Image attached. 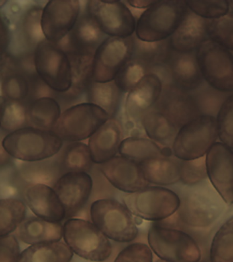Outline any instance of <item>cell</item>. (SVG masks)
Instances as JSON below:
<instances>
[{
  "instance_id": "1",
  "label": "cell",
  "mask_w": 233,
  "mask_h": 262,
  "mask_svg": "<svg viewBox=\"0 0 233 262\" xmlns=\"http://www.w3.org/2000/svg\"><path fill=\"white\" fill-rule=\"evenodd\" d=\"M63 141L53 131L42 130L33 126L8 133L2 141L6 154L14 159L25 162H38L57 155Z\"/></svg>"
},
{
  "instance_id": "2",
  "label": "cell",
  "mask_w": 233,
  "mask_h": 262,
  "mask_svg": "<svg viewBox=\"0 0 233 262\" xmlns=\"http://www.w3.org/2000/svg\"><path fill=\"white\" fill-rule=\"evenodd\" d=\"M187 10L185 1H155L137 20L136 38L147 42L168 40L181 24Z\"/></svg>"
},
{
  "instance_id": "3",
  "label": "cell",
  "mask_w": 233,
  "mask_h": 262,
  "mask_svg": "<svg viewBox=\"0 0 233 262\" xmlns=\"http://www.w3.org/2000/svg\"><path fill=\"white\" fill-rule=\"evenodd\" d=\"M218 138L216 117L202 114L178 130L172 150L181 161L200 159L206 156Z\"/></svg>"
},
{
  "instance_id": "4",
  "label": "cell",
  "mask_w": 233,
  "mask_h": 262,
  "mask_svg": "<svg viewBox=\"0 0 233 262\" xmlns=\"http://www.w3.org/2000/svg\"><path fill=\"white\" fill-rule=\"evenodd\" d=\"M34 66L41 81L53 92L64 94L71 89V61L58 44L46 39L39 43L34 51Z\"/></svg>"
},
{
  "instance_id": "5",
  "label": "cell",
  "mask_w": 233,
  "mask_h": 262,
  "mask_svg": "<svg viewBox=\"0 0 233 262\" xmlns=\"http://www.w3.org/2000/svg\"><path fill=\"white\" fill-rule=\"evenodd\" d=\"M63 228L65 244L83 259L102 262L111 255V244L93 223L84 219H69Z\"/></svg>"
},
{
  "instance_id": "6",
  "label": "cell",
  "mask_w": 233,
  "mask_h": 262,
  "mask_svg": "<svg viewBox=\"0 0 233 262\" xmlns=\"http://www.w3.org/2000/svg\"><path fill=\"white\" fill-rule=\"evenodd\" d=\"M110 118L109 115L99 106L82 102L61 112L52 131L62 141L80 142L89 139Z\"/></svg>"
},
{
  "instance_id": "7",
  "label": "cell",
  "mask_w": 233,
  "mask_h": 262,
  "mask_svg": "<svg viewBox=\"0 0 233 262\" xmlns=\"http://www.w3.org/2000/svg\"><path fill=\"white\" fill-rule=\"evenodd\" d=\"M90 217L92 223L112 241L130 243L138 235L132 213L118 201L101 199L92 203Z\"/></svg>"
},
{
  "instance_id": "8",
  "label": "cell",
  "mask_w": 233,
  "mask_h": 262,
  "mask_svg": "<svg viewBox=\"0 0 233 262\" xmlns=\"http://www.w3.org/2000/svg\"><path fill=\"white\" fill-rule=\"evenodd\" d=\"M122 200L133 215L155 222L173 216L181 205L179 196L162 186H147L138 191L124 194Z\"/></svg>"
},
{
  "instance_id": "9",
  "label": "cell",
  "mask_w": 233,
  "mask_h": 262,
  "mask_svg": "<svg viewBox=\"0 0 233 262\" xmlns=\"http://www.w3.org/2000/svg\"><path fill=\"white\" fill-rule=\"evenodd\" d=\"M148 243L163 261L199 262L201 258V251L193 237L177 229L153 225L149 230Z\"/></svg>"
},
{
  "instance_id": "10",
  "label": "cell",
  "mask_w": 233,
  "mask_h": 262,
  "mask_svg": "<svg viewBox=\"0 0 233 262\" xmlns=\"http://www.w3.org/2000/svg\"><path fill=\"white\" fill-rule=\"evenodd\" d=\"M204 81L223 93L233 92V55L230 51L208 39L196 51Z\"/></svg>"
},
{
  "instance_id": "11",
  "label": "cell",
  "mask_w": 233,
  "mask_h": 262,
  "mask_svg": "<svg viewBox=\"0 0 233 262\" xmlns=\"http://www.w3.org/2000/svg\"><path fill=\"white\" fill-rule=\"evenodd\" d=\"M85 11L108 37L129 38L134 36L136 21L124 2L90 0Z\"/></svg>"
},
{
  "instance_id": "12",
  "label": "cell",
  "mask_w": 233,
  "mask_h": 262,
  "mask_svg": "<svg viewBox=\"0 0 233 262\" xmlns=\"http://www.w3.org/2000/svg\"><path fill=\"white\" fill-rule=\"evenodd\" d=\"M134 46V36L107 37L94 53L93 81L98 83L114 81L120 70L132 59Z\"/></svg>"
},
{
  "instance_id": "13",
  "label": "cell",
  "mask_w": 233,
  "mask_h": 262,
  "mask_svg": "<svg viewBox=\"0 0 233 262\" xmlns=\"http://www.w3.org/2000/svg\"><path fill=\"white\" fill-rule=\"evenodd\" d=\"M81 14V4L77 0H54L42 8L41 26L46 40L60 42L71 32Z\"/></svg>"
},
{
  "instance_id": "14",
  "label": "cell",
  "mask_w": 233,
  "mask_h": 262,
  "mask_svg": "<svg viewBox=\"0 0 233 262\" xmlns=\"http://www.w3.org/2000/svg\"><path fill=\"white\" fill-rule=\"evenodd\" d=\"M157 75L162 80L164 85L171 84L185 91H196L201 87L204 79L198 66L196 51L177 53L172 51L167 63Z\"/></svg>"
},
{
  "instance_id": "15",
  "label": "cell",
  "mask_w": 233,
  "mask_h": 262,
  "mask_svg": "<svg viewBox=\"0 0 233 262\" xmlns=\"http://www.w3.org/2000/svg\"><path fill=\"white\" fill-rule=\"evenodd\" d=\"M205 162L211 183L226 204H233L232 149L216 142L206 154Z\"/></svg>"
},
{
  "instance_id": "16",
  "label": "cell",
  "mask_w": 233,
  "mask_h": 262,
  "mask_svg": "<svg viewBox=\"0 0 233 262\" xmlns=\"http://www.w3.org/2000/svg\"><path fill=\"white\" fill-rule=\"evenodd\" d=\"M154 108L167 116L178 130L202 115L193 94L171 84L164 85L161 97Z\"/></svg>"
},
{
  "instance_id": "17",
  "label": "cell",
  "mask_w": 233,
  "mask_h": 262,
  "mask_svg": "<svg viewBox=\"0 0 233 262\" xmlns=\"http://www.w3.org/2000/svg\"><path fill=\"white\" fill-rule=\"evenodd\" d=\"M93 180L87 172H66L53 185L65 212L71 218L79 212L91 193Z\"/></svg>"
},
{
  "instance_id": "18",
  "label": "cell",
  "mask_w": 233,
  "mask_h": 262,
  "mask_svg": "<svg viewBox=\"0 0 233 262\" xmlns=\"http://www.w3.org/2000/svg\"><path fill=\"white\" fill-rule=\"evenodd\" d=\"M164 83L155 73L147 74L127 94L125 112L132 122H140L147 113L153 110L161 97Z\"/></svg>"
},
{
  "instance_id": "19",
  "label": "cell",
  "mask_w": 233,
  "mask_h": 262,
  "mask_svg": "<svg viewBox=\"0 0 233 262\" xmlns=\"http://www.w3.org/2000/svg\"><path fill=\"white\" fill-rule=\"evenodd\" d=\"M106 38L107 36L85 10L80 14L71 32L58 45L68 55L94 56L96 51Z\"/></svg>"
},
{
  "instance_id": "20",
  "label": "cell",
  "mask_w": 233,
  "mask_h": 262,
  "mask_svg": "<svg viewBox=\"0 0 233 262\" xmlns=\"http://www.w3.org/2000/svg\"><path fill=\"white\" fill-rule=\"evenodd\" d=\"M100 169L114 187L127 193L138 191L149 185L139 164L122 156L101 164Z\"/></svg>"
},
{
  "instance_id": "21",
  "label": "cell",
  "mask_w": 233,
  "mask_h": 262,
  "mask_svg": "<svg viewBox=\"0 0 233 262\" xmlns=\"http://www.w3.org/2000/svg\"><path fill=\"white\" fill-rule=\"evenodd\" d=\"M27 206L37 217L60 222L65 218L64 208L54 189L44 184H32L25 190Z\"/></svg>"
},
{
  "instance_id": "22",
  "label": "cell",
  "mask_w": 233,
  "mask_h": 262,
  "mask_svg": "<svg viewBox=\"0 0 233 262\" xmlns=\"http://www.w3.org/2000/svg\"><path fill=\"white\" fill-rule=\"evenodd\" d=\"M206 20L188 9L177 30L169 38L172 50L177 53L196 51L208 40Z\"/></svg>"
},
{
  "instance_id": "23",
  "label": "cell",
  "mask_w": 233,
  "mask_h": 262,
  "mask_svg": "<svg viewBox=\"0 0 233 262\" xmlns=\"http://www.w3.org/2000/svg\"><path fill=\"white\" fill-rule=\"evenodd\" d=\"M122 140V125L115 118H110L89 137L92 161L101 165L116 157Z\"/></svg>"
},
{
  "instance_id": "24",
  "label": "cell",
  "mask_w": 233,
  "mask_h": 262,
  "mask_svg": "<svg viewBox=\"0 0 233 262\" xmlns=\"http://www.w3.org/2000/svg\"><path fill=\"white\" fill-rule=\"evenodd\" d=\"M16 237L26 245L59 242L63 228L59 222H52L37 216L25 219L16 229Z\"/></svg>"
},
{
  "instance_id": "25",
  "label": "cell",
  "mask_w": 233,
  "mask_h": 262,
  "mask_svg": "<svg viewBox=\"0 0 233 262\" xmlns=\"http://www.w3.org/2000/svg\"><path fill=\"white\" fill-rule=\"evenodd\" d=\"M180 219L185 224L194 227H206L216 220L218 210L208 199L199 194H192L181 202Z\"/></svg>"
},
{
  "instance_id": "26",
  "label": "cell",
  "mask_w": 233,
  "mask_h": 262,
  "mask_svg": "<svg viewBox=\"0 0 233 262\" xmlns=\"http://www.w3.org/2000/svg\"><path fill=\"white\" fill-rule=\"evenodd\" d=\"M138 164L149 183L168 186L180 180L179 163L171 158H153Z\"/></svg>"
},
{
  "instance_id": "27",
  "label": "cell",
  "mask_w": 233,
  "mask_h": 262,
  "mask_svg": "<svg viewBox=\"0 0 233 262\" xmlns=\"http://www.w3.org/2000/svg\"><path fill=\"white\" fill-rule=\"evenodd\" d=\"M73 257L66 244L52 242L30 245L20 253L17 262H69Z\"/></svg>"
},
{
  "instance_id": "28",
  "label": "cell",
  "mask_w": 233,
  "mask_h": 262,
  "mask_svg": "<svg viewBox=\"0 0 233 262\" xmlns=\"http://www.w3.org/2000/svg\"><path fill=\"white\" fill-rule=\"evenodd\" d=\"M85 94L87 102L99 106L110 118H115L120 111L123 93L113 81L106 83L92 81Z\"/></svg>"
},
{
  "instance_id": "29",
  "label": "cell",
  "mask_w": 233,
  "mask_h": 262,
  "mask_svg": "<svg viewBox=\"0 0 233 262\" xmlns=\"http://www.w3.org/2000/svg\"><path fill=\"white\" fill-rule=\"evenodd\" d=\"M141 124L151 140L165 147L173 145L178 129L162 113L153 108L143 117Z\"/></svg>"
},
{
  "instance_id": "30",
  "label": "cell",
  "mask_w": 233,
  "mask_h": 262,
  "mask_svg": "<svg viewBox=\"0 0 233 262\" xmlns=\"http://www.w3.org/2000/svg\"><path fill=\"white\" fill-rule=\"evenodd\" d=\"M61 114L60 104L51 96H41L31 103L28 120L32 126L52 131Z\"/></svg>"
},
{
  "instance_id": "31",
  "label": "cell",
  "mask_w": 233,
  "mask_h": 262,
  "mask_svg": "<svg viewBox=\"0 0 233 262\" xmlns=\"http://www.w3.org/2000/svg\"><path fill=\"white\" fill-rule=\"evenodd\" d=\"M172 51L169 39L161 42H147L138 40L134 36L132 58L142 61L152 73H156L167 63Z\"/></svg>"
},
{
  "instance_id": "32",
  "label": "cell",
  "mask_w": 233,
  "mask_h": 262,
  "mask_svg": "<svg viewBox=\"0 0 233 262\" xmlns=\"http://www.w3.org/2000/svg\"><path fill=\"white\" fill-rule=\"evenodd\" d=\"M72 67V86L63 94L65 98L75 100L85 94L93 81V59L91 55H68Z\"/></svg>"
},
{
  "instance_id": "33",
  "label": "cell",
  "mask_w": 233,
  "mask_h": 262,
  "mask_svg": "<svg viewBox=\"0 0 233 262\" xmlns=\"http://www.w3.org/2000/svg\"><path fill=\"white\" fill-rule=\"evenodd\" d=\"M119 153L122 157L137 163L153 158L166 157L164 148H161L159 145L150 139L139 136L123 139Z\"/></svg>"
},
{
  "instance_id": "34",
  "label": "cell",
  "mask_w": 233,
  "mask_h": 262,
  "mask_svg": "<svg viewBox=\"0 0 233 262\" xmlns=\"http://www.w3.org/2000/svg\"><path fill=\"white\" fill-rule=\"evenodd\" d=\"M26 206L14 198L0 200V237L7 236L16 231L24 220Z\"/></svg>"
},
{
  "instance_id": "35",
  "label": "cell",
  "mask_w": 233,
  "mask_h": 262,
  "mask_svg": "<svg viewBox=\"0 0 233 262\" xmlns=\"http://www.w3.org/2000/svg\"><path fill=\"white\" fill-rule=\"evenodd\" d=\"M211 262H233V216L217 231L210 249Z\"/></svg>"
},
{
  "instance_id": "36",
  "label": "cell",
  "mask_w": 233,
  "mask_h": 262,
  "mask_svg": "<svg viewBox=\"0 0 233 262\" xmlns=\"http://www.w3.org/2000/svg\"><path fill=\"white\" fill-rule=\"evenodd\" d=\"M150 73L152 72L146 64L132 58L120 70L113 81L123 94L128 93Z\"/></svg>"
},
{
  "instance_id": "37",
  "label": "cell",
  "mask_w": 233,
  "mask_h": 262,
  "mask_svg": "<svg viewBox=\"0 0 233 262\" xmlns=\"http://www.w3.org/2000/svg\"><path fill=\"white\" fill-rule=\"evenodd\" d=\"M88 145L73 142L67 145L63 155V166L66 172H87L93 165Z\"/></svg>"
},
{
  "instance_id": "38",
  "label": "cell",
  "mask_w": 233,
  "mask_h": 262,
  "mask_svg": "<svg viewBox=\"0 0 233 262\" xmlns=\"http://www.w3.org/2000/svg\"><path fill=\"white\" fill-rule=\"evenodd\" d=\"M206 30L209 40L233 51V11L216 19L206 20Z\"/></svg>"
},
{
  "instance_id": "39",
  "label": "cell",
  "mask_w": 233,
  "mask_h": 262,
  "mask_svg": "<svg viewBox=\"0 0 233 262\" xmlns=\"http://www.w3.org/2000/svg\"><path fill=\"white\" fill-rule=\"evenodd\" d=\"M218 138L233 150V94L225 98L216 116Z\"/></svg>"
},
{
  "instance_id": "40",
  "label": "cell",
  "mask_w": 233,
  "mask_h": 262,
  "mask_svg": "<svg viewBox=\"0 0 233 262\" xmlns=\"http://www.w3.org/2000/svg\"><path fill=\"white\" fill-rule=\"evenodd\" d=\"M185 3L188 9L206 20L216 19L230 11V6L226 0L185 1Z\"/></svg>"
},
{
  "instance_id": "41",
  "label": "cell",
  "mask_w": 233,
  "mask_h": 262,
  "mask_svg": "<svg viewBox=\"0 0 233 262\" xmlns=\"http://www.w3.org/2000/svg\"><path fill=\"white\" fill-rule=\"evenodd\" d=\"M28 121V110L19 102H7L2 117L1 127L3 130L12 131L25 127Z\"/></svg>"
},
{
  "instance_id": "42",
  "label": "cell",
  "mask_w": 233,
  "mask_h": 262,
  "mask_svg": "<svg viewBox=\"0 0 233 262\" xmlns=\"http://www.w3.org/2000/svg\"><path fill=\"white\" fill-rule=\"evenodd\" d=\"M180 180L186 185L192 186L199 183L207 177L205 157L181 161L179 163Z\"/></svg>"
},
{
  "instance_id": "43",
  "label": "cell",
  "mask_w": 233,
  "mask_h": 262,
  "mask_svg": "<svg viewBox=\"0 0 233 262\" xmlns=\"http://www.w3.org/2000/svg\"><path fill=\"white\" fill-rule=\"evenodd\" d=\"M29 86L26 80L19 75L6 77L2 84V96L10 101L19 102L28 96Z\"/></svg>"
},
{
  "instance_id": "44",
  "label": "cell",
  "mask_w": 233,
  "mask_h": 262,
  "mask_svg": "<svg viewBox=\"0 0 233 262\" xmlns=\"http://www.w3.org/2000/svg\"><path fill=\"white\" fill-rule=\"evenodd\" d=\"M114 262H153L152 251L145 244H131L118 254Z\"/></svg>"
},
{
  "instance_id": "45",
  "label": "cell",
  "mask_w": 233,
  "mask_h": 262,
  "mask_svg": "<svg viewBox=\"0 0 233 262\" xmlns=\"http://www.w3.org/2000/svg\"><path fill=\"white\" fill-rule=\"evenodd\" d=\"M42 12V8H33L27 13L24 20V28L26 34L36 46L39 43L45 40L41 26Z\"/></svg>"
},
{
  "instance_id": "46",
  "label": "cell",
  "mask_w": 233,
  "mask_h": 262,
  "mask_svg": "<svg viewBox=\"0 0 233 262\" xmlns=\"http://www.w3.org/2000/svg\"><path fill=\"white\" fill-rule=\"evenodd\" d=\"M19 255V244L16 236L0 237V262H17Z\"/></svg>"
},
{
  "instance_id": "47",
  "label": "cell",
  "mask_w": 233,
  "mask_h": 262,
  "mask_svg": "<svg viewBox=\"0 0 233 262\" xmlns=\"http://www.w3.org/2000/svg\"><path fill=\"white\" fill-rule=\"evenodd\" d=\"M10 42V33L7 25L0 17V55H3Z\"/></svg>"
},
{
  "instance_id": "48",
  "label": "cell",
  "mask_w": 233,
  "mask_h": 262,
  "mask_svg": "<svg viewBox=\"0 0 233 262\" xmlns=\"http://www.w3.org/2000/svg\"><path fill=\"white\" fill-rule=\"evenodd\" d=\"M155 0H136V1H127V4H129L133 8H137V9H147L150 7L153 4H154Z\"/></svg>"
},
{
  "instance_id": "49",
  "label": "cell",
  "mask_w": 233,
  "mask_h": 262,
  "mask_svg": "<svg viewBox=\"0 0 233 262\" xmlns=\"http://www.w3.org/2000/svg\"><path fill=\"white\" fill-rule=\"evenodd\" d=\"M7 103L6 98L0 95V127H1L2 117H3L4 110Z\"/></svg>"
},
{
  "instance_id": "50",
  "label": "cell",
  "mask_w": 233,
  "mask_h": 262,
  "mask_svg": "<svg viewBox=\"0 0 233 262\" xmlns=\"http://www.w3.org/2000/svg\"><path fill=\"white\" fill-rule=\"evenodd\" d=\"M0 56H1V55H0ZM3 69H4L3 61H2V59H1V57H0V75H1L2 72H3Z\"/></svg>"
},
{
  "instance_id": "51",
  "label": "cell",
  "mask_w": 233,
  "mask_h": 262,
  "mask_svg": "<svg viewBox=\"0 0 233 262\" xmlns=\"http://www.w3.org/2000/svg\"><path fill=\"white\" fill-rule=\"evenodd\" d=\"M7 2V1H0V9H1L2 7H4Z\"/></svg>"
},
{
  "instance_id": "52",
  "label": "cell",
  "mask_w": 233,
  "mask_h": 262,
  "mask_svg": "<svg viewBox=\"0 0 233 262\" xmlns=\"http://www.w3.org/2000/svg\"><path fill=\"white\" fill-rule=\"evenodd\" d=\"M229 6H230V9L231 11H233V0L232 1H228Z\"/></svg>"
},
{
  "instance_id": "53",
  "label": "cell",
  "mask_w": 233,
  "mask_h": 262,
  "mask_svg": "<svg viewBox=\"0 0 233 262\" xmlns=\"http://www.w3.org/2000/svg\"><path fill=\"white\" fill-rule=\"evenodd\" d=\"M155 262H168V261H163V260H161V259H158V260H157V261Z\"/></svg>"
}]
</instances>
